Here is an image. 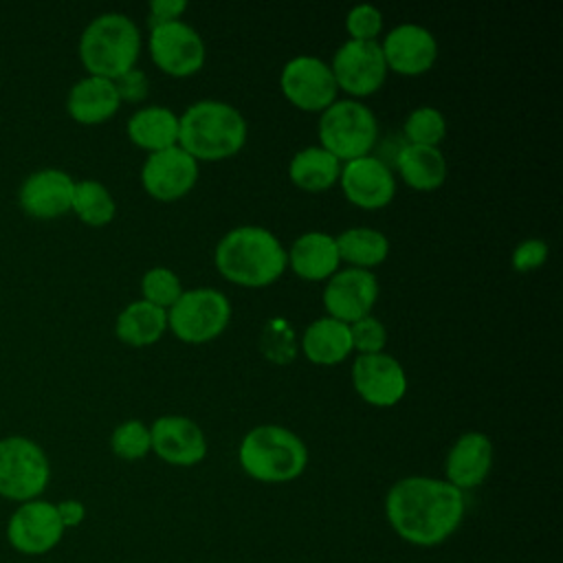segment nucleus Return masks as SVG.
<instances>
[{"label":"nucleus","mask_w":563,"mask_h":563,"mask_svg":"<svg viewBox=\"0 0 563 563\" xmlns=\"http://www.w3.org/2000/svg\"><path fill=\"white\" fill-rule=\"evenodd\" d=\"M464 512V493L429 475L402 477L385 495V517L391 530L418 548L444 543L460 528Z\"/></svg>","instance_id":"1"},{"label":"nucleus","mask_w":563,"mask_h":563,"mask_svg":"<svg viewBox=\"0 0 563 563\" xmlns=\"http://www.w3.org/2000/svg\"><path fill=\"white\" fill-rule=\"evenodd\" d=\"M216 271L240 288H266L288 268L279 238L260 224H240L227 231L213 249Z\"/></svg>","instance_id":"2"},{"label":"nucleus","mask_w":563,"mask_h":563,"mask_svg":"<svg viewBox=\"0 0 563 563\" xmlns=\"http://www.w3.org/2000/svg\"><path fill=\"white\" fill-rule=\"evenodd\" d=\"M249 139L244 114L220 99H200L178 114V147L198 163H218L242 152Z\"/></svg>","instance_id":"3"},{"label":"nucleus","mask_w":563,"mask_h":563,"mask_svg":"<svg viewBox=\"0 0 563 563\" xmlns=\"http://www.w3.org/2000/svg\"><path fill=\"white\" fill-rule=\"evenodd\" d=\"M141 46L143 40L136 22L125 13L108 11L86 24L77 53L88 75L114 81L136 68Z\"/></svg>","instance_id":"4"},{"label":"nucleus","mask_w":563,"mask_h":563,"mask_svg":"<svg viewBox=\"0 0 563 563\" xmlns=\"http://www.w3.org/2000/svg\"><path fill=\"white\" fill-rule=\"evenodd\" d=\"M238 462L255 482L286 484L306 471L308 446L282 424H257L240 440Z\"/></svg>","instance_id":"5"},{"label":"nucleus","mask_w":563,"mask_h":563,"mask_svg":"<svg viewBox=\"0 0 563 563\" xmlns=\"http://www.w3.org/2000/svg\"><path fill=\"white\" fill-rule=\"evenodd\" d=\"M319 145L341 163L367 156L378 141V121L369 106L356 99H336L319 114Z\"/></svg>","instance_id":"6"},{"label":"nucleus","mask_w":563,"mask_h":563,"mask_svg":"<svg viewBox=\"0 0 563 563\" xmlns=\"http://www.w3.org/2000/svg\"><path fill=\"white\" fill-rule=\"evenodd\" d=\"M231 312V301L218 288L183 290L167 310V330L187 345H202L229 328Z\"/></svg>","instance_id":"7"},{"label":"nucleus","mask_w":563,"mask_h":563,"mask_svg":"<svg viewBox=\"0 0 563 563\" xmlns=\"http://www.w3.org/2000/svg\"><path fill=\"white\" fill-rule=\"evenodd\" d=\"M51 479L44 449L24 435L0 440V497L11 501L40 499Z\"/></svg>","instance_id":"8"},{"label":"nucleus","mask_w":563,"mask_h":563,"mask_svg":"<svg viewBox=\"0 0 563 563\" xmlns=\"http://www.w3.org/2000/svg\"><path fill=\"white\" fill-rule=\"evenodd\" d=\"M147 51L152 64L163 75L174 79L198 75L207 62V46L202 35L183 20L150 29Z\"/></svg>","instance_id":"9"},{"label":"nucleus","mask_w":563,"mask_h":563,"mask_svg":"<svg viewBox=\"0 0 563 563\" xmlns=\"http://www.w3.org/2000/svg\"><path fill=\"white\" fill-rule=\"evenodd\" d=\"M279 90L284 99L301 112L321 114L336 101L339 88L330 64L314 55H297L282 66Z\"/></svg>","instance_id":"10"},{"label":"nucleus","mask_w":563,"mask_h":563,"mask_svg":"<svg viewBox=\"0 0 563 563\" xmlns=\"http://www.w3.org/2000/svg\"><path fill=\"white\" fill-rule=\"evenodd\" d=\"M336 88L347 99L361 101L363 97L376 95L387 79V66L378 42H343L330 62Z\"/></svg>","instance_id":"11"},{"label":"nucleus","mask_w":563,"mask_h":563,"mask_svg":"<svg viewBox=\"0 0 563 563\" xmlns=\"http://www.w3.org/2000/svg\"><path fill=\"white\" fill-rule=\"evenodd\" d=\"M200 163L183 147L174 145L163 152L147 154L141 165V187L158 202H176L191 194L198 183Z\"/></svg>","instance_id":"12"},{"label":"nucleus","mask_w":563,"mask_h":563,"mask_svg":"<svg viewBox=\"0 0 563 563\" xmlns=\"http://www.w3.org/2000/svg\"><path fill=\"white\" fill-rule=\"evenodd\" d=\"M407 385V372L391 354H356L352 363V387L363 402L378 409L394 407L405 398Z\"/></svg>","instance_id":"13"},{"label":"nucleus","mask_w":563,"mask_h":563,"mask_svg":"<svg viewBox=\"0 0 563 563\" xmlns=\"http://www.w3.org/2000/svg\"><path fill=\"white\" fill-rule=\"evenodd\" d=\"M378 44L387 70L400 77H420L438 62V40L422 24H398L389 29Z\"/></svg>","instance_id":"14"},{"label":"nucleus","mask_w":563,"mask_h":563,"mask_svg":"<svg viewBox=\"0 0 563 563\" xmlns=\"http://www.w3.org/2000/svg\"><path fill=\"white\" fill-rule=\"evenodd\" d=\"M339 187L350 205L365 211H378L391 205L396 196V176L387 161L367 154L341 165Z\"/></svg>","instance_id":"15"},{"label":"nucleus","mask_w":563,"mask_h":563,"mask_svg":"<svg viewBox=\"0 0 563 563\" xmlns=\"http://www.w3.org/2000/svg\"><path fill=\"white\" fill-rule=\"evenodd\" d=\"M325 317L343 323H354L372 314L378 299V279L374 271L363 268H339L330 279H325L323 292Z\"/></svg>","instance_id":"16"},{"label":"nucleus","mask_w":563,"mask_h":563,"mask_svg":"<svg viewBox=\"0 0 563 563\" xmlns=\"http://www.w3.org/2000/svg\"><path fill=\"white\" fill-rule=\"evenodd\" d=\"M64 537L57 508L44 499H31L20 504L7 523V539L13 550L37 556L51 552Z\"/></svg>","instance_id":"17"},{"label":"nucleus","mask_w":563,"mask_h":563,"mask_svg":"<svg viewBox=\"0 0 563 563\" xmlns=\"http://www.w3.org/2000/svg\"><path fill=\"white\" fill-rule=\"evenodd\" d=\"M152 453L172 466H196L207 457L209 444L200 424L187 416L167 413L150 424Z\"/></svg>","instance_id":"18"},{"label":"nucleus","mask_w":563,"mask_h":563,"mask_svg":"<svg viewBox=\"0 0 563 563\" xmlns=\"http://www.w3.org/2000/svg\"><path fill=\"white\" fill-rule=\"evenodd\" d=\"M75 180L68 172L44 167L29 174L18 191L20 209L35 220H55L70 211Z\"/></svg>","instance_id":"19"},{"label":"nucleus","mask_w":563,"mask_h":563,"mask_svg":"<svg viewBox=\"0 0 563 563\" xmlns=\"http://www.w3.org/2000/svg\"><path fill=\"white\" fill-rule=\"evenodd\" d=\"M493 440L482 431L457 435L444 460V479L457 490H471L486 482L493 468Z\"/></svg>","instance_id":"20"},{"label":"nucleus","mask_w":563,"mask_h":563,"mask_svg":"<svg viewBox=\"0 0 563 563\" xmlns=\"http://www.w3.org/2000/svg\"><path fill=\"white\" fill-rule=\"evenodd\" d=\"M286 262L288 268L306 282H325L341 266L336 240L325 231H306L295 238L290 249H286Z\"/></svg>","instance_id":"21"},{"label":"nucleus","mask_w":563,"mask_h":563,"mask_svg":"<svg viewBox=\"0 0 563 563\" xmlns=\"http://www.w3.org/2000/svg\"><path fill=\"white\" fill-rule=\"evenodd\" d=\"M121 108L114 81L86 75L75 81L66 97V110L73 121L81 125H99L112 119Z\"/></svg>","instance_id":"22"},{"label":"nucleus","mask_w":563,"mask_h":563,"mask_svg":"<svg viewBox=\"0 0 563 563\" xmlns=\"http://www.w3.org/2000/svg\"><path fill=\"white\" fill-rule=\"evenodd\" d=\"M400 180L416 191H435L444 185L449 167L440 147L402 143L394 156Z\"/></svg>","instance_id":"23"},{"label":"nucleus","mask_w":563,"mask_h":563,"mask_svg":"<svg viewBox=\"0 0 563 563\" xmlns=\"http://www.w3.org/2000/svg\"><path fill=\"white\" fill-rule=\"evenodd\" d=\"M128 139L147 154L178 145V114L167 106H143L125 123Z\"/></svg>","instance_id":"24"},{"label":"nucleus","mask_w":563,"mask_h":563,"mask_svg":"<svg viewBox=\"0 0 563 563\" xmlns=\"http://www.w3.org/2000/svg\"><path fill=\"white\" fill-rule=\"evenodd\" d=\"M299 347L314 365H339L352 354L350 325L332 317H319L301 332Z\"/></svg>","instance_id":"25"},{"label":"nucleus","mask_w":563,"mask_h":563,"mask_svg":"<svg viewBox=\"0 0 563 563\" xmlns=\"http://www.w3.org/2000/svg\"><path fill=\"white\" fill-rule=\"evenodd\" d=\"M341 161L321 145H308L292 154L288 163L290 183L308 194H321L339 185Z\"/></svg>","instance_id":"26"},{"label":"nucleus","mask_w":563,"mask_h":563,"mask_svg":"<svg viewBox=\"0 0 563 563\" xmlns=\"http://www.w3.org/2000/svg\"><path fill=\"white\" fill-rule=\"evenodd\" d=\"M167 332V310L136 299L130 301L114 321V334L130 347H147L163 339Z\"/></svg>","instance_id":"27"},{"label":"nucleus","mask_w":563,"mask_h":563,"mask_svg":"<svg viewBox=\"0 0 563 563\" xmlns=\"http://www.w3.org/2000/svg\"><path fill=\"white\" fill-rule=\"evenodd\" d=\"M339 260L350 268L374 271L389 255V238L372 227H352L334 235Z\"/></svg>","instance_id":"28"},{"label":"nucleus","mask_w":563,"mask_h":563,"mask_svg":"<svg viewBox=\"0 0 563 563\" xmlns=\"http://www.w3.org/2000/svg\"><path fill=\"white\" fill-rule=\"evenodd\" d=\"M70 211L88 227H106L117 216V202L110 189L92 178L75 180Z\"/></svg>","instance_id":"29"},{"label":"nucleus","mask_w":563,"mask_h":563,"mask_svg":"<svg viewBox=\"0 0 563 563\" xmlns=\"http://www.w3.org/2000/svg\"><path fill=\"white\" fill-rule=\"evenodd\" d=\"M260 352L273 365H288L295 361L299 352V341L288 319L284 317L266 319L260 334Z\"/></svg>","instance_id":"30"},{"label":"nucleus","mask_w":563,"mask_h":563,"mask_svg":"<svg viewBox=\"0 0 563 563\" xmlns=\"http://www.w3.org/2000/svg\"><path fill=\"white\" fill-rule=\"evenodd\" d=\"M402 134L411 145L440 147L446 136V119L433 106H418L407 114Z\"/></svg>","instance_id":"31"},{"label":"nucleus","mask_w":563,"mask_h":563,"mask_svg":"<svg viewBox=\"0 0 563 563\" xmlns=\"http://www.w3.org/2000/svg\"><path fill=\"white\" fill-rule=\"evenodd\" d=\"M110 449L117 457L125 462L143 460L147 453H152V438L150 427L143 420L130 418L114 427L110 435Z\"/></svg>","instance_id":"32"},{"label":"nucleus","mask_w":563,"mask_h":563,"mask_svg":"<svg viewBox=\"0 0 563 563\" xmlns=\"http://www.w3.org/2000/svg\"><path fill=\"white\" fill-rule=\"evenodd\" d=\"M183 295V282L176 271L167 266H152L141 277V297L163 310H169Z\"/></svg>","instance_id":"33"},{"label":"nucleus","mask_w":563,"mask_h":563,"mask_svg":"<svg viewBox=\"0 0 563 563\" xmlns=\"http://www.w3.org/2000/svg\"><path fill=\"white\" fill-rule=\"evenodd\" d=\"M383 13L374 4H356L345 13V33L354 42H378L383 35Z\"/></svg>","instance_id":"34"},{"label":"nucleus","mask_w":563,"mask_h":563,"mask_svg":"<svg viewBox=\"0 0 563 563\" xmlns=\"http://www.w3.org/2000/svg\"><path fill=\"white\" fill-rule=\"evenodd\" d=\"M352 352L356 354H378L387 345V328L374 314H367L354 323H350Z\"/></svg>","instance_id":"35"},{"label":"nucleus","mask_w":563,"mask_h":563,"mask_svg":"<svg viewBox=\"0 0 563 563\" xmlns=\"http://www.w3.org/2000/svg\"><path fill=\"white\" fill-rule=\"evenodd\" d=\"M548 242L541 238H526L521 240L512 253H510V266L517 273H532L537 268H541L548 260Z\"/></svg>","instance_id":"36"},{"label":"nucleus","mask_w":563,"mask_h":563,"mask_svg":"<svg viewBox=\"0 0 563 563\" xmlns=\"http://www.w3.org/2000/svg\"><path fill=\"white\" fill-rule=\"evenodd\" d=\"M114 86H117L121 103L123 101L141 103L147 97V92H150V79H147V75L141 68L128 70L125 75L114 79Z\"/></svg>","instance_id":"37"},{"label":"nucleus","mask_w":563,"mask_h":563,"mask_svg":"<svg viewBox=\"0 0 563 563\" xmlns=\"http://www.w3.org/2000/svg\"><path fill=\"white\" fill-rule=\"evenodd\" d=\"M185 11H187L185 0H152L147 7V24L150 29H154L161 24L176 22L183 18Z\"/></svg>","instance_id":"38"},{"label":"nucleus","mask_w":563,"mask_h":563,"mask_svg":"<svg viewBox=\"0 0 563 563\" xmlns=\"http://www.w3.org/2000/svg\"><path fill=\"white\" fill-rule=\"evenodd\" d=\"M55 508H57V515H59V521H62L64 530L66 528H77L86 517V506L77 499H64V501L55 504Z\"/></svg>","instance_id":"39"}]
</instances>
